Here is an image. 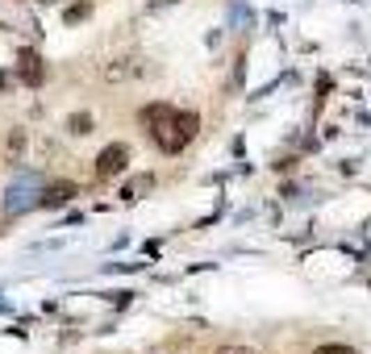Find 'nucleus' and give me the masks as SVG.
I'll return each instance as SVG.
<instances>
[{
  "mask_svg": "<svg viewBox=\"0 0 371 354\" xmlns=\"http://www.w3.org/2000/svg\"><path fill=\"white\" fill-rule=\"evenodd\" d=\"M142 125L150 129V138L159 142V150L180 154V150L196 138L200 117H196V113H180V108H171V104H146V108H142Z\"/></svg>",
  "mask_w": 371,
  "mask_h": 354,
  "instance_id": "nucleus-1",
  "label": "nucleus"
},
{
  "mask_svg": "<svg viewBox=\"0 0 371 354\" xmlns=\"http://www.w3.org/2000/svg\"><path fill=\"white\" fill-rule=\"evenodd\" d=\"M125 163H129V146H121V142L104 146V150L96 154V179H113V175H121Z\"/></svg>",
  "mask_w": 371,
  "mask_h": 354,
  "instance_id": "nucleus-2",
  "label": "nucleus"
},
{
  "mask_svg": "<svg viewBox=\"0 0 371 354\" xmlns=\"http://www.w3.org/2000/svg\"><path fill=\"white\" fill-rule=\"evenodd\" d=\"M17 75H21V83L38 88V83H42V75H46L42 54H38V50H21V54H17Z\"/></svg>",
  "mask_w": 371,
  "mask_h": 354,
  "instance_id": "nucleus-3",
  "label": "nucleus"
},
{
  "mask_svg": "<svg viewBox=\"0 0 371 354\" xmlns=\"http://www.w3.org/2000/svg\"><path fill=\"white\" fill-rule=\"evenodd\" d=\"M75 196H79V188L67 179V184H50V188L42 192V200H38V204H42V209H63V204H71Z\"/></svg>",
  "mask_w": 371,
  "mask_h": 354,
  "instance_id": "nucleus-4",
  "label": "nucleus"
},
{
  "mask_svg": "<svg viewBox=\"0 0 371 354\" xmlns=\"http://www.w3.org/2000/svg\"><path fill=\"white\" fill-rule=\"evenodd\" d=\"M129 75H142L138 58H117V63H113V67L104 71V79H113V83H117V79H129Z\"/></svg>",
  "mask_w": 371,
  "mask_h": 354,
  "instance_id": "nucleus-5",
  "label": "nucleus"
},
{
  "mask_svg": "<svg viewBox=\"0 0 371 354\" xmlns=\"http://www.w3.org/2000/svg\"><path fill=\"white\" fill-rule=\"evenodd\" d=\"M150 188H155V179H150V175H134V179L121 188V200H142Z\"/></svg>",
  "mask_w": 371,
  "mask_h": 354,
  "instance_id": "nucleus-6",
  "label": "nucleus"
},
{
  "mask_svg": "<svg viewBox=\"0 0 371 354\" xmlns=\"http://www.w3.org/2000/svg\"><path fill=\"white\" fill-rule=\"evenodd\" d=\"M88 13H92V0H79V4L63 8V21H67V25H79V21H88Z\"/></svg>",
  "mask_w": 371,
  "mask_h": 354,
  "instance_id": "nucleus-7",
  "label": "nucleus"
},
{
  "mask_svg": "<svg viewBox=\"0 0 371 354\" xmlns=\"http://www.w3.org/2000/svg\"><path fill=\"white\" fill-rule=\"evenodd\" d=\"M21 150H25V129H13V134H8V163H17Z\"/></svg>",
  "mask_w": 371,
  "mask_h": 354,
  "instance_id": "nucleus-8",
  "label": "nucleus"
},
{
  "mask_svg": "<svg viewBox=\"0 0 371 354\" xmlns=\"http://www.w3.org/2000/svg\"><path fill=\"white\" fill-rule=\"evenodd\" d=\"M67 129L71 134H92V117L88 113H75V117H67Z\"/></svg>",
  "mask_w": 371,
  "mask_h": 354,
  "instance_id": "nucleus-9",
  "label": "nucleus"
},
{
  "mask_svg": "<svg viewBox=\"0 0 371 354\" xmlns=\"http://www.w3.org/2000/svg\"><path fill=\"white\" fill-rule=\"evenodd\" d=\"M313 354H355L351 346H317Z\"/></svg>",
  "mask_w": 371,
  "mask_h": 354,
  "instance_id": "nucleus-10",
  "label": "nucleus"
},
{
  "mask_svg": "<svg viewBox=\"0 0 371 354\" xmlns=\"http://www.w3.org/2000/svg\"><path fill=\"white\" fill-rule=\"evenodd\" d=\"M217 354H251V351H242V346H226V351H217Z\"/></svg>",
  "mask_w": 371,
  "mask_h": 354,
  "instance_id": "nucleus-11",
  "label": "nucleus"
},
{
  "mask_svg": "<svg viewBox=\"0 0 371 354\" xmlns=\"http://www.w3.org/2000/svg\"><path fill=\"white\" fill-rule=\"evenodd\" d=\"M150 4H175V0H150Z\"/></svg>",
  "mask_w": 371,
  "mask_h": 354,
  "instance_id": "nucleus-12",
  "label": "nucleus"
},
{
  "mask_svg": "<svg viewBox=\"0 0 371 354\" xmlns=\"http://www.w3.org/2000/svg\"><path fill=\"white\" fill-rule=\"evenodd\" d=\"M46 4H54V0H46Z\"/></svg>",
  "mask_w": 371,
  "mask_h": 354,
  "instance_id": "nucleus-13",
  "label": "nucleus"
}]
</instances>
